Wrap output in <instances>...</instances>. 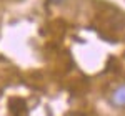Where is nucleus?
Returning <instances> with one entry per match:
<instances>
[{
	"mask_svg": "<svg viewBox=\"0 0 125 116\" xmlns=\"http://www.w3.org/2000/svg\"><path fill=\"white\" fill-rule=\"evenodd\" d=\"M108 105L114 109H125V81L118 83L114 91L110 93L108 98Z\"/></svg>",
	"mask_w": 125,
	"mask_h": 116,
	"instance_id": "1",
	"label": "nucleus"
}]
</instances>
